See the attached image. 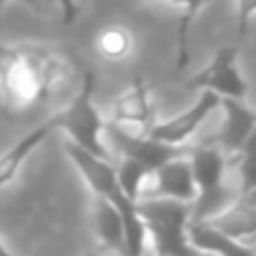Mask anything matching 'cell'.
Instances as JSON below:
<instances>
[{
    "label": "cell",
    "instance_id": "6da1fadb",
    "mask_svg": "<svg viewBox=\"0 0 256 256\" xmlns=\"http://www.w3.org/2000/svg\"><path fill=\"white\" fill-rule=\"evenodd\" d=\"M96 96V76L90 70H83L80 76V88L70 96V100L66 103L63 110H58L53 116L56 128L63 134H68L70 144L103 158V161H113L110 148L103 144V116L93 103Z\"/></svg>",
    "mask_w": 256,
    "mask_h": 256
},
{
    "label": "cell",
    "instance_id": "7a4b0ae2",
    "mask_svg": "<svg viewBox=\"0 0 256 256\" xmlns=\"http://www.w3.org/2000/svg\"><path fill=\"white\" fill-rule=\"evenodd\" d=\"M138 216L146 226V238H151L154 256H204L186 238V224L191 218V206L168 198H144L136 201Z\"/></svg>",
    "mask_w": 256,
    "mask_h": 256
},
{
    "label": "cell",
    "instance_id": "3957f363",
    "mask_svg": "<svg viewBox=\"0 0 256 256\" xmlns=\"http://www.w3.org/2000/svg\"><path fill=\"white\" fill-rule=\"evenodd\" d=\"M36 103H40L36 48L0 43V106L10 113H26Z\"/></svg>",
    "mask_w": 256,
    "mask_h": 256
},
{
    "label": "cell",
    "instance_id": "277c9868",
    "mask_svg": "<svg viewBox=\"0 0 256 256\" xmlns=\"http://www.w3.org/2000/svg\"><path fill=\"white\" fill-rule=\"evenodd\" d=\"M188 166L196 184V206L191 208L194 221H204L218 214L234 196L226 188V156L218 146H196L188 148Z\"/></svg>",
    "mask_w": 256,
    "mask_h": 256
},
{
    "label": "cell",
    "instance_id": "5b68a950",
    "mask_svg": "<svg viewBox=\"0 0 256 256\" xmlns=\"http://www.w3.org/2000/svg\"><path fill=\"white\" fill-rule=\"evenodd\" d=\"M238 48L236 46H224L214 53L206 68H201L194 78H188L191 90H208L218 98H236L244 100L248 93L246 78L238 68Z\"/></svg>",
    "mask_w": 256,
    "mask_h": 256
},
{
    "label": "cell",
    "instance_id": "8992f818",
    "mask_svg": "<svg viewBox=\"0 0 256 256\" xmlns=\"http://www.w3.org/2000/svg\"><path fill=\"white\" fill-rule=\"evenodd\" d=\"M103 134L108 136L110 146L120 154V158H131L141 166H146L151 174L164 166L166 161L171 158H178V156H186L188 151L184 146H168V144H158L148 136H136L131 131H126L123 126H116V123H103Z\"/></svg>",
    "mask_w": 256,
    "mask_h": 256
},
{
    "label": "cell",
    "instance_id": "52a82bcc",
    "mask_svg": "<svg viewBox=\"0 0 256 256\" xmlns=\"http://www.w3.org/2000/svg\"><path fill=\"white\" fill-rule=\"evenodd\" d=\"M218 108V96L204 90L196 103H191L186 110H181L178 116L174 118H166V120H156L148 131H144V136L158 141V144H168V146H184L196 131L198 126Z\"/></svg>",
    "mask_w": 256,
    "mask_h": 256
},
{
    "label": "cell",
    "instance_id": "ba28073f",
    "mask_svg": "<svg viewBox=\"0 0 256 256\" xmlns=\"http://www.w3.org/2000/svg\"><path fill=\"white\" fill-rule=\"evenodd\" d=\"M154 186L144 188L141 198H168V201H181V204H194L196 198V184L191 176V166H188V154L166 161L164 166H158L154 174Z\"/></svg>",
    "mask_w": 256,
    "mask_h": 256
},
{
    "label": "cell",
    "instance_id": "9c48e42d",
    "mask_svg": "<svg viewBox=\"0 0 256 256\" xmlns=\"http://www.w3.org/2000/svg\"><path fill=\"white\" fill-rule=\"evenodd\" d=\"M256 191H238L218 214L204 218L208 221L216 231L226 234L228 238H236L241 244L254 246V234H256Z\"/></svg>",
    "mask_w": 256,
    "mask_h": 256
},
{
    "label": "cell",
    "instance_id": "30bf717a",
    "mask_svg": "<svg viewBox=\"0 0 256 256\" xmlns=\"http://www.w3.org/2000/svg\"><path fill=\"white\" fill-rule=\"evenodd\" d=\"M218 108L224 110V126L218 131V148L224 156H236L246 144L254 138L256 128V116L254 108H248L244 100L236 98H218Z\"/></svg>",
    "mask_w": 256,
    "mask_h": 256
},
{
    "label": "cell",
    "instance_id": "8fae6325",
    "mask_svg": "<svg viewBox=\"0 0 256 256\" xmlns=\"http://www.w3.org/2000/svg\"><path fill=\"white\" fill-rule=\"evenodd\" d=\"M36 68H38V83H40V100L76 93V70L66 56L46 50V48H36Z\"/></svg>",
    "mask_w": 256,
    "mask_h": 256
},
{
    "label": "cell",
    "instance_id": "7c38bea8",
    "mask_svg": "<svg viewBox=\"0 0 256 256\" xmlns=\"http://www.w3.org/2000/svg\"><path fill=\"white\" fill-rule=\"evenodd\" d=\"M158 120L154 100H151V90L146 86L144 78H136L131 86H128L113 103V120L116 126H138L144 131Z\"/></svg>",
    "mask_w": 256,
    "mask_h": 256
},
{
    "label": "cell",
    "instance_id": "4fadbf2b",
    "mask_svg": "<svg viewBox=\"0 0 256 256\" xmlns=\"http://www.w3.org/2000/svg\"><path fill=\"white\" fill-rule=\"evenodd\" d=\"M56 131H58V128H56V120H53V116H50L46 123H40L38 128H33V131L26 134L20 141H16L6 154H0V188H6L10 181H16V176L20 174L23 164H26V161L33 156V151H36L38 146H43Z\"/></svg>",
    "mask_w": 256,
    "mask_h": 256
},
{
    "label": "cell",
    "instance_id": "5bb4252c",
    "mask_svg": "<svg viewBox=\"0 0 256 256\" xmlns=\"http://www.w3.org/2000/svg\"><path fill=\"white\" fill-rule=\"evenodd\" d=\"M186 238L198 254H211V256H256L251 244H241L236 238H228L226 234L216 231L208 221L188 218Z\"/></svg>",
    "mask_w": 256,
    "mask_h": 256
},
{
    "label": "cell",
    "instance_id": "9a60e30c",
    "mask_svg": "<svg viewBox=\"0 0 256 256\" xmlns=\"http://www.w3.org/2000/svg\"><path fill=\"white\" fill-rule=\"evenodd\" d=\"M93 226H96V234L100 238V244L120 256H126V231H123V218L118 214V208L103 198V196H96V204H93Z\"/></svg>",
    "mask_w": 256,
    "mask_h": 256
},
{
    "label": "cell",
    "instance_id": "2e32d148",
    "mask_svg": "<svg viewBox=\"0 0 256 256\" xmlns=\"http://www.w3.org/2000/svg\"><path fill=\"white\" fill-rule=\"evenodd\" d=\"M96 50L110 63L126 60L128 56L134 53V36H131V30H128L126 26H118V23L106 26L96 36Z\"/></svg>",
    "mask_w": 256,
    "mask_h": 256
},
{
    "label": "cell",
    "instance_id": "e0dca14e",
    "mask_svg": "<svg viewBox=\"0 0 256 256\" xmlns=\"http://www.w3.org/2000/svg\"><path fill=\"white\" fill-rule=\"evenodd\" d=\"M181 10V20H178V40H176V70H184L188 66V33L191 26L196 20V16L204 10V6L208 0H168Z\"/></svg>",
    "mask_w": 256,
    "mask_h": 256
},
{
    "label": "cell",
    "instance_id": "ac0fdd59",
    "mask_svg": "<svg viewBox=\"0 0 256 256\" xmlns=\"http://www.w3.org/2000/svg\"><path fill=\"white\" fill-rule=\"evenodd\" d=\"M151 178V171L131 158H120V164L116 166V181H118V188L123 191V196H128L131 201H138L144 188H146V181Z\"/></svg>",
    "mask_w": 256,
    "mask_h": 256
},
{
    "label": "cell",
    "instance_id": "d6986e66",
    "mask_svg": "<svg viewBox=\"0 0 256 256\" xmlns=\"http://www.w3.org/2000/svg\"><path fill=\"white\" fill-rule=\"evenodd\" d=\"M254 13H256V0H238V6H236V33H238V38H246Z\"/></svg>",
    "mask_w": 256,
    "mask_h": 256
},
{
    "label": "cell",
    "instance_id": "ffe728a7",
    "mask_svg": "<svg viewBox=\"0 0 256 256\" xmlns=\"http://www.w3.org/2000/svg\"><path fill=\"white\" fill-rule=\"evenodd\" d=\"M50 3H56V6L60 8V13H63V23H66V26H70V23L78 18V13H80L78 0H50Z\"/></svg>",
    "mask_w": 256,
    "mask_h": 256
},
{
    "label": "cell",
    "instance_id": "44dd1931",
    "mask_svg": "<svg viewBox=\"0 0 256 256\" xmlns=\"http://www.w3.org/2000/svg\"><path fill=\"white\" fill-rule=\"evenodd\" d=\"M6 3H8V0H0V18H3V10H6ZM20 3H26L30 10H40V3H38V0H20Z\"/></svg>",
    "mask_w": 256,
    "mask_h": 256
},
{
    "label": "cell",
    "instance_id": "7402d4cb",
    "mask_svg": "<svg viewBox=\"0 0 256 256\" xmlns=\"http://www.w3.org/2000/svg\"><path fill=\"white\" fill-rule=\"evenodd\" d=\"M0 256H16V254H13V251H10V248L3 244V241H0Z\"/></svg>",
    "mask_w": 256,
    "mask_h": 256
},
{
    "label": "cell",
    "instance_id": "603a6c76",
    "mask_svg": "<svg viewBox=\"0 0 256 256\" xmlns=\"http://www.w3.org/2000/svg\"><path fill=\"white\" fill-rule=\"evenodd\" d=\"M86 256H100V254H98L96 248H88V251H86Z\"/></svg>",
    "mask_w": 256,
    "mask_h": 256
},
{
    "label": "cell",
    "instance_id": "cb8c5ba5",
    "mask_svg": "<svg viewBox=\"0 0 256 256\" xmlns=\"http://www.w3.org/2000/svg\"><path fill=\"white\" fill-rule=\"evenodd\" d=\"M151 3H168V0H151Z\"/></svg>",
    "mask_w": 256,
    "mask_h": 256
},
{
    "label": "cell",
    "instance_id": "d4e9b609",
    "mask_svg": "<svg viewBox=\"0 0 256 256\" xmlns=\"http://www.w3.org/2000/svg\"><path fill=\"white\" fill-rule=\"evenodd\" d=\"M146 256H148V254H146Z\"/></svg>",
    "mask_w": 256,
    "mask_h": 256
}]
</instances>
